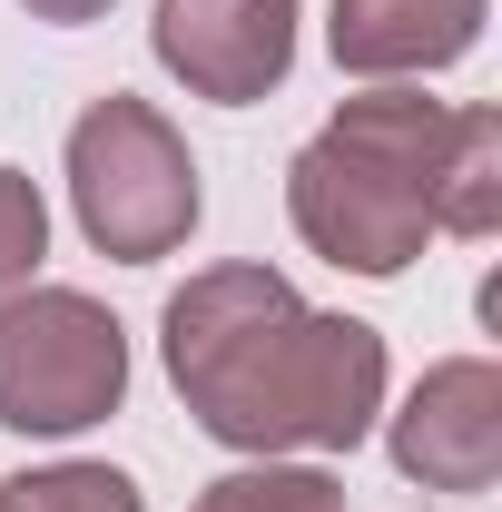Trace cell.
Instances as JSON below:
<instances>
[{"instance_id":"6da1fadb","label":"cell","mask_w":502,"mask_h":512,"mask_svg":"<svg viewBox=\"0 0 502 512\" xmlns=\"http://www.w3.org/2000/svg\"><path fill=\"white\" fill-rule=\"evenodd\" d=\"M168 384L227 453H355L384 414V335L365 316H306L276 266H207L158 316Z\"/></svg>"},{"instance_id":"7a4b0ae2","label":"cell","mask_w":502,"mask_h":512,"mask_svg":"<svg viewBox=\"0 0 502 512\" xmlns=\"http://www.w3.org/2000/svg\"><path fill=\"white\" fill-rule=\"evenodd\" d=\"M443 128L453 109L443 99H414V89H365L345 99L325 138L296 148L286 168V217L325 266H355V276H404L434 217H424V178L443 158Z\"/></svg>"},{"instance_id":"3957f363","label":"cell","mask_w":502,"mask_h":512,"mask_svg":"<svg viewBox=\"0 0 502 512\" xmlns=\"http://www.w3.org/2000/svg\"><path fill=\"white\" fill-rule=\"evenodd\" d=\"M69 207H79V237L119 266H158V256L188 247L197 227V158L188 138L158 119L148 99H89L69 128Z\"/></svg>"},{"instance_id":"277c9868","label":"cell","mask_w":502,"mask_h":512,"mask_svg":"<svg viewBox=\"0 0 502 512\" xmlns=\"http://www.w3.org/2000/svg\"><path fill=\"white\" fill-rule=\"evenodd\" d=\"M128 394V335L79 286H20L0 296V424L10 434H89Z\"/></svg>"},{"instance_id":"5b68a950","label":"cell","mask_w":502,"mask_h":512,"mask_svg":"<svg viewBox=\"0 0 502 512\" xmlns=\"http://www.w3.org/2000/svg\"><path fill=\"white\" fill-rule=\"evenodd\" d=\"M148 40L168 79H188V99L256 109L296 69V0H158Z\"/></svg>"},{"instance_id":"8992f818","label":"cell","mask_w":502,"mask_h":512,"mask_svg":"<svg viewBox=\"0 0 502 512\" xmlns=\"http://www.w3.org/2000/svg\"><path fill=\"white\" fill-rule=\"evenodd\" d=\"M394 463L424 493H493V473H502V365L493 355H453L404 394Z\"/></svg>"},{"instance_id":"52a82bcc","label":"cell","mask_w":502,"mask_h":512,"mask_svg":"<svg viewBox=\"0 0 502 512\" xmlns=\"http://www.w3.org/2000/svg\"><path fill=\"white\" fill-rule=\"evenodd\" d=\"M325 40L355 79H424L483 40V0H335Z\"/></svg>"},{"instance_id":"ba28073f","label":"cell","mask_w":502,"mask_h":512,"mask_svg":"<svg viewBox=\"0 0 502 512\" xmlns=\"http://www.w3.org/2000/svg\"><path fill=\"white\" fill-rule=\"evenodd\" d=\"M424 217L443 237H493L502 227V119L493 109H453L443 158L424 178Z\"/></svg>"},{"instance_id":"9c48e42d","label":"cell","mask_w":502,"mask_h":512,"mask_svg":"<svg viewBox=\"0 0 502 512\" xmlns=\"http://www.w3.org/2000/svg\"><path fill=\"white\" fill-rule=\"evenodd\" d=\"M188 512H345V483L315 463H247V473H217Z\"/></svg>"},{"instance_id":"30bf717a","label":"cell","mask_w":502,"mask_h":512,"mask_svg":"<svg viewBox=\"0 0 502 512\" xmlns=\"http://www.w3.org/2000/svg\"><path fill=\"white\" fill-rule=\"evenodd\" d=\"M10 503L20 512H148L119 463H50V473L10 483Z\"/></svg>"},{"instance_id":"8fae6325","label":"cell","mask_w":502,"mask_h":512,"mask_svg":"<svg viewBox=\"0 0 502 512\" xmlns=\"http://www.w3.org/2000/svg\"><path fill=\"white\" fill-rule=\"evenodd\" d=\"M40 256H50V207L20 168H0V296H20L40 276Z\"/></svg>"},{"instance_id":"7c38bea8","label":"cell","mask_w":502,"mask_h":512,"mask_svg":"<svg viewBox=\"0 0 502 512\" xmlns=\"http://www.w3.org/2000/svg\"><path fill=\"white\" fill-rule=\"evenodd\" d=\"M20 10H30V20H60V30H79V20H99L109 0H20Z\"/></svg>"},{"instance_id":"4fadbf2b","label":"cell","mask_w":502,"mask_h":512,"mask_svg":"<svg viewBox=\"0 0 502 512\" xmlns=\"http://www.w3.org/2000/svg\"><path fill=\"white\" fill-rule=\"evenodd\" d=\"M0 512H20V503H10V483H0Z\"/></svg>"}]
</instances>
